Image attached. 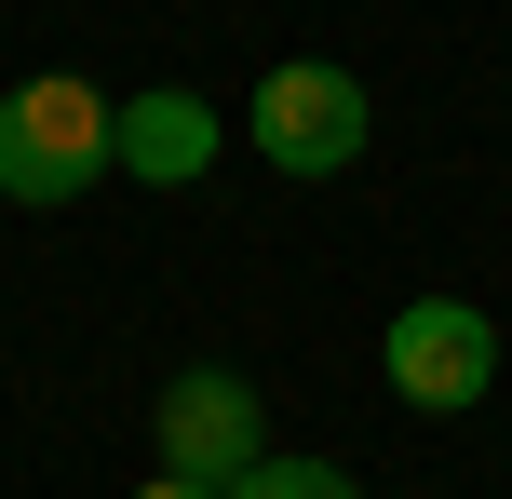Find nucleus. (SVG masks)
Instances as JSON below:
<instances>
[{
    "label": "nucleus",
    "instance_id": "2",
    "mask_svg": "<svg viewBox=\"0 0 512 499\" xmlns=\"http://www.w3.org/2000/svg\"><path fill=\"white\" fill-rule=\"evenodd\" d=\"M378 378H391V405H418V419H459V405H486V378H499V324L472 311V297H405L391 338H378Z\"/></svg>",
    "mask_w": 512,
    "mask_h": 499
},
{
    "label": "nucleus",
    "instance_id": "3",
    "mask_svg": "<svg viewBox=\"0 0 512 499\" xmlns=\"http://www.w3.org/2000/svg\"><path fill=\"white\" fill-rule=\"evenodd\" d=\"M149 432H162V473H189V486H243L270 459V405H256L243 365H176L162 405H149Z\"/></svg>",
    "mask_w": 512,
    "mask_h": 499
},
{
    "label": "nucleus",
    "instance_id": "6",
    "mask_svg": "<svg viewBox=\"0 0 512 499\" xmlns=\"http://www.w3.org/2000/svg\"><path fill=\"white\" fill-rule=\"evenodd\" d=\"M230 499H364V486L337 473V459H256V473H243Z\"/></svg>",
    "mask_w": 512,
    "mask_h": 499
},
{
    "label": "nucleus",
    "instance_id": "4",
    "mask_svg": "<svg viewBox=\"0 0 512 499\" xmlns=\"http://www.w3.org/2000/svg\"><path fill=\"white\" fill-rule=\"evenodd\" d=\"M256 149L283 176H351L364 162V81L351 68H270L256 81Z\"/></svg>",
    "mask_w": 512,
    "mask_h": 499
},
{
    "label": "nucleus",
    "instance_id": "5",
    "mask_svg": "<svg viewBox=\"0 0 512 499\" xmlns=\"http://www.w3.org/2000/svg\"><path fill=\"white\" fill-rule=\"evenodd\" d=\"M203 162H216V108L203 95H176V81H162V95H122V176L189 189Z\"/></svg>",
    "mask_w": 512,
    "mask_h": 499
},
{
    "label": "nucleus",
    "instance_id": "7",
    "mask_svg": "<svg viewBox=\"0 0 512 499\" xmlns=\"http://www.w3.org/2000/svg\"><path fill=\"white\" fill-rule=\"evenodd\" d=\"M135 499H230V486H189V473H149V486H135Z\"/></svg>",
    "mask_w": 512,
    "mask_h": 499
},
{
    "label": "nucleus",
    "instance_id": "1",
    "mask_svg": "<svg viewBox=\"0 0 512 499\" xmlns=\"http://www.w3.org/2000/svg\"><path fill=\"white\" fill-rule=\"evenodd\" d=\"M108 162H122V108L81 68H41L0 95V203H81Z\"/></svg>",
    "mask_w": 512,
    "mask_h": 499
}]
</instances>
